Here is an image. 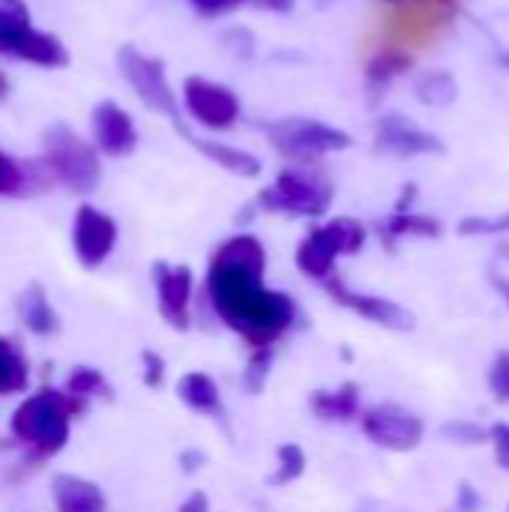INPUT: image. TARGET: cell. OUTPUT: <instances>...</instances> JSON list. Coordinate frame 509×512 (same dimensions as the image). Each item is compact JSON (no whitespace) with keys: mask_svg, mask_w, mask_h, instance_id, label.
<instances>
[{"mask_svg":"<svg viewBox=\"0 0 509 512\" xmlns=\"http://www.w3.org/2000/svg\"><path fill=\"white\" fill-rule=\"evenodd\" d=\"M0 54L45 69H60L69 63L66 45L54 33L39 30L21 0H0Z\"/></svg>","mask_w":509,"mask_h":512,"instance_id":"6da1fadb","label":"cell"},{"mask_svg":"<svg viewBox=\"0 0 509 512\" xmlns=\"http://www.w3.org/2000/svg\"><path fill=\"white\" fill-rule=\"evenodd\" d=\"M117 69L123 75V81L132 87V93L141 99V105H147L150 111L180 123V102L177 93L171 87L165 60L156 54H147L135 45H123L117 51Z\"/></svg>","mask_w":509,"mask_h":512,"instance_id":"7a4b0ae2","label":"cell"},{"mask_svg":"<svg viewBox=\"0 0 509 512\" xmlns=\"http://www.w3.org/2000/svg\"><path fill=\"white\" fill-rule=\"evenodd\" d=\"M180 102H183L180 111H186V117L192 123H198L201 129H210V132H228L243 117L240 96L228 84H219V81H210L201 75H189L183 81Z\"/></svg>","mask_w":509,"mask_h":512,"instance_id":"3957f363","label":"cell"},{"mask_svg":"<svg viewBox=\"0 0 509 512\" xmlns=\"http://www.w3.org/2000/svg\"><path fill=\"white\" fill-rule=\"evenodd\" d=\"M264 129L273 147L291 159H318L324 153H333L351 144L345 132L312 117H282V120L267 123Z\"/></svg>","mask_w":509,"mask_h":512,"instance_id":"277c9868","label":"cell"},{"mask_svg":"<svg viewBox=\"0 0 509 512\" xmlns=\"http://www.w3.org/2000/svg\"><path fill=\"white\" fill-rule=\"evenodd\" d=\"M45 159L69 186L90 189L99 177V153L66 123H54L45 132Z\"/></svg>","mask_w":509,"mask_h":512,"instance_id":"5b68a950","label":"cell"},{"mask_svg":"<svg viewBox=\"0 0 509 512\" xmlns=\"http://www.w3.org/2000/svg\"><path fill=\"white\" fill-rule=\"evenodd\" d=\"M90 129H93V147L102 150L105 156L120 159L138 147V126H135L132 114L111 99L93 105Z\"/></svg>","mask_w":509,"mask_h":512,"instance_id":"8992f818","label":"cell"},{"mask_svg":"<svg viewBox=\"0 0 509 512\" xmlns=\"http://www.w3.org/2000/svg\"><path fill=\"white\" fill-rule=\"evenodd\" d=\"M270 201L273 204H285V207H321L324 204V189L303 177L300 171H282L276 189L270 192Z\"/></svg>","mask_w":509,"mask_h":512,"instance_id":"52a82bcc","label":"cell"},{"mask_svg":"<svg viewBox=\"0 0 509 512\" xmlns=\"http://www.w3.org/2000/svg\"><path fill=\"white\" fill-rule=\"evenodd\" d=\"M204 156H210L216 165L234 171V174H243V177H255L261 174V162L258 156H252L249 150H240V147H231L225 141H207V138H189Z\"/></svg>","mask_w":509,"mask_h":512,"instance_id":"ba28073f","label":"cell"},{"mask_svg":"<svg viewBox=\"0 0 509 512\" xmlns=\"http://www.w3.org/2000/svg\"><path fill=\"white\" fill-rule=\"evenodd\" d=\"M111 237H114V228L105 216H99L90 207L78 213V246L87 255H102L111 246Z\"/></svg>","mask_w":509,"mask_h":512,"instance_id":"9c48e42d","label":"cell"},{"mask_svg":"<svg viewBox=\"0 0 509 512\" xmlns=\"http://www.w3.org/2000/svg\"><path fill=\"white\" fill-rule=\"evenodd\" d=\"M21 183H24L21 165H18L9 153L0 150V195H9V192L21 189Z\"/></svg>","mask_w":509,"mask_h":512,"instance_id":"30bf717a","label":"cell"},{"mask_svg":"<svg viewBox=\"0 0 509 512\" xmlns=\"http://www.w3.org/2000/svg\"><path fill=\"white\" fill-rule=\"evenodd\" d=\"M243 3H249V0H189V6H195V12H201V15H225V12H231V9H237V6H243Z\"/></svg>","mask_w":509,"mask_h":512,"instance_id":"8fae6325","label":"cell"},{"mask_svg":"<svg viewBox=\"0 0 509 512\" xmlns=\"http://www.w3.org/2000/svg\"><path fill=\"white\" fill-rule=\"evenodd\" d=\"M264 3H267V6H273V9H288L294 0H264Z\"/></svg>","mask_w":509,"mask_h":512,"instance_id":"7c38bea8","label":"cell"},{"mask_svg":"<svg viewBox=\"0 0 509 512\" xmlns=\"http://www.w3.org/2000/svg\"><path fill=\"white\" fill-rule=\"evenodd\" d=\"M6 90H9V78L0 72V99H6Z\"/></svg>","mask_w":509,"mask_h":512,"instance_id":"4fadbf2b","label":"cell"}]
</instances>
